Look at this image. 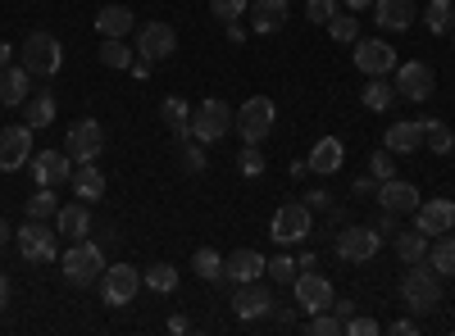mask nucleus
Returning a JSON list of instances; mask_svg holds the SVG:
<instances>
[{
    "mask_svg": "<svg viewBox=\"0 0 455 336\" xmlns=\"http://www.w3.org/2000/svg\"><path fill=\"white\" fill-rule=\"evenodd\" d=\"M60 269H64V282H68V286H83V291H87V286L100 282V273H105L109 264H105V250L83 237V241H73V246L60 254Z\"/></svg>",
    "mask_w": 455,
    "mask_h": 336,
    "instance_id": "f257e3e1",
    "label": "nucleus"
},
{
    "mask_svg": "<svg viewBox=\"0 0 455 336\" xmlns=\"http://www.w3.org/2000/svg\"><path fill=\"white\" fill-rule=\"evenodd\" d=\"M19 64L32 73V78H55V73L64 68V46H60V36L51 32H32L23 51H19Z\"/></svg>",
    "mask_w": 455,
    "mask_h": 336,
    "instance_id": "f03ea898",
    "label": "nucleus"
},
{
    "mask_svg": "<svg viewBox=\"0 0 455 336\" xmlns=\"http://www.w3.org/2000/svg\"><path fill=\"white\" fill-rule=\"evenodd\" d=\"M401 301L410 314H433L442 305V277L433 269H419V264H410L405 282H401Z\"/></svg>",
    "mask_w": 455,
    "mask_h": 336,
    "instance_id": "7ed1b4c3",
    "label": "nucleus"
},
{
    "mask_svg": "<svg viewBox=\"0 0 455 336\" xmlns=\"http://www.w3.org/2000/svg\"><path fill=\"white\" fill-rule=\"evenodd\" d=\"M55 228H46V218H28L23 228L14 232V246L19 254L28 259V264H51V259H60V246H55Z\"/></svg>",
    "mask_w": 455,
    "mask_h": 336,
    "instance_id": "20e7f679",
    "label": "nucleus"
},
{
    "mask_svg": "<svg viewBox=\"0 0 455 336\" xmlns=\"http://www.w3.org/2000/svg\"><path fill=\"white\" fill-rule=\"evenodd\" d=\"M274 119H278V109H274V100L269 96H251L242 109H237V119H233V128L242 132V141L246 145H259L264 137L274 132Z\"/></svg>",
    "mask_w": 455,
    "mask_h": 336,
    "instance_id": "39448f33",
    "label": "nucleus"
},
{
    "mask_svg": "<svg viewBox=\"0 0 455 336\" xmlns=\"http://www.w3.org/2000/svg\"><path fill=\"white\" fill-rule=\"evenodd\" d=\"M96 286H100V301H105L109 309H124V305L137 301V291H141L146 282H141V273H137L132 264H109Z\"/></svg>",
    "mask_w": 455,
    "mask_h": 336,
    "instance_id": "423d86ee",
    "label": "nucleus"
},
{
    "mask_svg": "<svg viewBox=\"0 0 455 336\" xmlns=\"http://www.w3.org/2000/svg\"><path fill=\"white\" fill-rule=\"evenodd\" d=\"M310 232H315V209H310L306 200H291V205H283V209L274 214V223H269V237H274L278 246L306 241Z\"/></svg>",
    "mask_w": 455,
    "mask_h": 336,
    "instance_id": "0eeeda50",
    "label": "nucleus"
},
{
    "mask_svg": "<svg viewBox=\"0 0 455 336\" xmlns=\"http://www.w3.org/2000/svg\"><path fill=\"white\" fill-rule=\"evenodd\" d=\"M332 250H337L341 264H369V259L383 250V232L378 228H347V232L332 237Z\"/></svg>",
    "mask_w": 455,
    "mask_h": 336,
    "instance_id": "6e6552de",
    "label": "nucleus"
},
{
    "mask_svg": "<svg viewBox=\"0 0 455 336\" xmlns=\"http://www.w3.org/2000/svg\"><path fill=\"white\" fill-rule=\"evenodd\" d=\"M233 109H228V100H201L196 109H192V137L196 141H223L228 137V128H233Z\"/></svg>",
    "mask_w": 455,
    "mask_h": 336,
    "instance_id": "1a4fd4ad",
    "label": "nucleus"
},
{
    "mask_svg": "<svg viewBox=\"0 0 455 336\" xmlns=\"http://www.w3.org/2000/svg\"><path fill=\"white\" fill-rule=\"evenodd\" d=\"M396 46L378 42V36H360L355 42V68L364 73V78H387V73H396Z\"/></svg>",
    "mask_w": 455,
    "mask_h": 336,
    "instance_id": "9d476101",
    "label": "nucleus"
},
{
    "mask_svg": "<svg viewBox=\"0 0 455 336\" xmlns=\"http://www.w3.org/2000/svg\"><path fill=\"white\" fill-rule=\"evenodd\" d=\"M64 151H68V160H78V164L100 160V151H105V128H100L96 119H78V123L68 128V137H64Z\"/></svg>",
    "mask_w": 455,
    "mask_h": 336,
    "instance_id": "9b49d317",
    "label": "nucleus"
},
{
    "mask_svg": "<svg viewBox=\"0 0 455 336\" xmlns=\"http://www.w3.org/2000/svg\"><path fill=\"white\" fill-rule=\"evenodd\" d=\"M291 291H296L300 314H323V309H332V301H337V291H332V282H328L323 273H296Z\"/></svg>",
    "mask_w": 455,
    "mask_h": 336,
    "instance_id": "f8f14e48",
    "label": "nucleus"
},
{
    "mask_svg": "<svg viewBox=\"0 0 455 336\" xmlns=\"http://www.w3.org/2000/svg\"><path fill=\"white\" fill-rule=\"evenodd\" d=\"M132 51L146 64H160V59H169L178 51V32L169 23H146V27H137V46Z\"/></svg>",
    "mask_w": 455,
    "mask_h": 336,
    "instance_id": "ddd939ff",
    "label": "nucleus"
},
{
    "mask_svg": "<svg viewBox=\"0 0 455 336\" xmlns=\"http://www.w3.org/2000/svg\"><path fill=\"white\" fill-rule=\"evenodd\" d=\"M233 314H237L242 323L269 318V314H274V295H269V286H264L259 277H255V282H237V291H233Z\"/></svg>",
    "mask_w": 455,
    "mask_h": 336,
    "instance_id": "4468645a",
    "label": "nucleus"
},
{
    "mask_svg": "<svg viewBox=\"0 0 455 336\" xmlns=\"http://www.w3.org/2000/svg\"><path fill=\"white\" fill-rule=\"evenodd\" d=\"M414 228H419L424 237H446V232H455V200H446V196L419 200V209H414Z\"/></svg>",
    "mask_w": 455,
    "mask_h": 336,
    "instance_id": "2eb2a0df",
    "label": "nucleus"
},
{
    "mask_svg": "<svg viewBox=\"0 0 455 336\" xmlns=\"http://www.w3.org/2000/svg\"><path fill=\"white\" fill-rule=\"evenodd\" d=\"M32 160V128L28 123H10L5 132H0V168L14 173Z\"/></svg>",
    "mask_w": 455,
    "mask_h": 336,
    "instance_id": "dca6fc26",
    "label": "nucleus"
},
{
    "mask_svg": "<svg viewBox=\"0 0 455 336\" xmlns=\"http://www.w3.org/2000/svg\"><path fill=\"white\" fill-rule=\"evenodd\" d=\"M396 96L405 100H428L433 96V68L424 59H410V64H396Z\"/></svg>",
    "mask_w": 455,
    "mask_h": 336,
    "instance_id": "f3484780",
    "label": "nucleus"
},
{
    "mask_svg": "<svg viewBox=\"0 0 455 336\" xmlns=\"http://www.w3.org/2000/svg\"><path fill=\"white\" fill-rule=\"evenodd\" d=\"M373 200L383 205L387 214H414L419 209V191H414L410 182H401V177H387V182H378V191H373Z\"/></svg>",
    "mask_w": 455,
    "mask_h": 336,
    "instance_id": "a211bd4d",
    "label": "nucleus"
},
{
    "mask_svg": "<svg viewBox=\"0 0 455 336\" xmlns=\"http://www.w3.org/2000/svg\"><path fill=\"white\" fill-rule=\"evenodd\" d=\"M28 168H32L36 186H60V182L73 177V160H68V151H42V155H32V160H28Z\"/></svg>",
    "mask_w": 455,
    "mask_h": 336,
    "instance_id": "6ab92c4d",
    "label": "nucleus"
},
{
    "mask_svg": "<svg viewBox=\"0 0 455 336\" xmlns=\"http://www.w3.org/2000/svg\"><path fill=\"white\" fill-rule=\"evenodd\" d=\"M264 269H269V259L255 254V250H233L223 259V277L228 282H255V277H264Z\"/></svg>",
    "mask_w": 455,
    "mask_h": 336,
    "instance_id": "aec40b11",
    "label": "nucleus"
},
{
    "mask_svg": "<svg viewBox=\"0 0 455 336\" xmlns=\"http://www.w3.org/2000/svg\"><path fill=\"white\" fill-rule=\"evenodd\" d=\"M55 232H60V237H73V241H83V237L92 232V209H87V200L60 205V209H55Z\"/></svg>",
    "mask_w": 455,
    "mask_h": 336,
    "instance_id": "412c9836",
    "label": "nucleus"
},
{
    "mask_svg": "<svg viewBox=\"0 0 455 336\" xmlns=\"http://www.w3.org/2000/svg\"><path fill=\"white\" fill-rule=\"evenodd\" d=\"M383 145L392 155H414L424 145V119H405V123H392L387 128V137H383Z\"/></svg>",
    "mask_w": 455,
    "mask_h": 336,
    "instance_id": "4be33fe9",
    "label": "nucleus"
},
{
    "mask_svg": "<svg viewBox=\"0 0 455 336\" xmlns=\"http://www.w3.org/2000/svg\"><path fill=\"white\" fill-rule=\"evenodd\" d=\"M287 5H291V0H251V27H255L259 36L283 32V23H287Z\"/></svg>",
    "mask_w": 455,
    "mask_h": 336,
    "instance_id": "5701e85b",
    "label": "nucleus"
},
{
    "mask_svg": "<svg viewBox=\"0 0 455 336\" xmlns=\"http://www.w3.org/2000/svg\"><path fill=\"white\" fill-rule=\"evenodd\" d=\"M28 82H32V73L23 68V64H5V68H0V105H5V109H19L23 100H28Z\"/></svg>",
    "mask_w": 455,
    "mask_h": 336,
    "instance_id": "b1692460",
    "label": "nucleus"
},
{
    "mask_svg": "<svg viewBox=\"0 0 455 336\" xmlns=\"http://www.w3.org/2000/svg\"><path fill=\"white\" fill-rule=\"evenodd\" d=\"M341 160H347V145H341L337 137H323V141H315V151L306 155L310 173H337V168H341Z\"/></svg>",
    "mask_w": 455,
    "mask_h": 336,
    "instance_id": "393cba45",
    "label": "nucleus"
},
{
    "mask_svg": "<svg viewBox=\"0 0 455 336\" xmlns=\"http://www.w3.org/2000/svg\"><path fill=\"white\" fill-rule=\"evenodd\" d=\"M373 19H378V27H387V32H405L410 19H414V5L410 0H373Z\"/></svg>",
    "mask_w": 455,
    "mask_h": 336,
    "instance_id": "a878e982",
    "label": "nucleus"
},
{
    "mask_svg": "<svg viewBox=\"0 0 455 336\" xmlns=\"http://www.w3.org/2000/svg\"><path fill=\"white\" fill-rule=\"evenodd\" d=\"M68 182H73V196H78V200H87V205L105 196V173H100L96 164H78Z\"/></svg>",
    "mask_w": 455,
    "mask_h": 336,
    "instance_id": "bb28decb",
    "label": "nucleus"
},
{
    "mask_svg": "<svg viewBox=\"0 0 455 336\" xmlns=\"http://www.w3.org/2000/svg\"><path fill=\"white\" fill-rule=\"evenodd\" d=\"M96 27H100V36H128L137 27V14L128 5H105L96 14Z\"/></svg>",
    "mask_w": 455,
    "mask_h": 336,
    "instance_id": "cd10ccee",
    "label": "nucleus"
},
{
    "mask_svg": "<svg viewBox=\"0 0 455 336\" xmlns=\"http://www.w3.org/2000/svg\"><path fill=\"white\" fill-rule=\"evenodd\" d=\"M160 119L173 128V137H178V141L192 137V109H187V100H182V96H164V105H160Z\"/></svg>",
    "mask_w": 455,
    "mask_h": 336,
    "instance_id": "c85d7f7f",
    "label": "nucleus"
},
{
    "mask_svg": "<svg viewBox=\"0 0 455 336\" xmlns=\"http://www.w3.org/2000/svg\"><path fill=\"white\" fill-rule=\"evenodd\" d=\"M360 105L373 109V114H387V109L396 105V87L387 78H369V87L360 91Z\"/></svg>",
    "mask_w": 455,
    "mask_h": 336,
    "instance_id": "c756f323",
    "label": "nucleus"
},
{
    "mask_svg": "<svg viewBox=\"0 0 455 336\" xmlns=\"http://www.w3.org/2000/svg\"><path fill=\"white\" fill-rule=\"evenodd\" d=\"M428 269L437 277H455V237L451 232L437 237V241H428Z\"/></svg>",
    "mask_w": 455,
    "mask_h": 336,
    "instance_id": "7c9ffc66",
    "label": "nucleus"
},
{
    "mask_svg": "<svg viewBox=\"0 0 455 336\" xmlns=\"http://www.w3.org/2000/svg\"><path fill=\"white\" fill-rule=\"evenodd\" d=\"M392 241H396V254L405 259V264H424V259H428V241H433V237H424L419 228H410V232H396Z\"/></svg>",
    "mask_w": 455,
    "mask_h": 336,
    "instance_id": "2f4dec72",
    "label": "nucleus"
},
{
    "mask_svg": "<svg viewBox=\"0 0 455 336\" xmlns=\"http://www.w3.org/2000/svg\"><path fill=\"white\" fill-rule=\"evenodd\" d=\"M23 123H28V128H51V123H55V96L42 91V96L23 100Z\"/></svg>",
    "mask_w": 455,
    "mask_h": 336,
    "instance_id": "473e14b6",
    "label": "nucleus"
},
{
    "mask_svg": "<svg viewBox=\"0 0 455 336\" xmlns=\"http://www.w3.org/2000/svg\"><path fill=\"white\" fill-rule=\"evenodd\" d=\"M424 145L433 155H451L455 151V128L442 119H424Z\"/></svg>",
    "mask_w": 455,
    "mask_h": 336,
    "instance_id": "72a5a7b5",
    "label": "nucleus"
},
{
    "mask_svg": "<svg viewBox=\"0 0 455 336\" xmlns=\"http://www.w3.org/2000/svg\"><path fill=\"white\" fill-rule=\"evenodd\" d=\"M424 23L433 36H446L455 27V0H433V5L424 10Z\"/></svg>",
    "mask_w": 455,
    "mask_h": 336,
    "instance_id": "f704fd0d",
    "label": "nucleus"
},
{
    "mask_svg": "<svg viewBox=\"0 0 455 336\" xmlns=\"http://www.w3.org/2000/svg\"><path fill=\"white\" fill-rule=\"evenodd\" d=\"M192 273H196L201 282H219V277H223V254L210 250V246H201V250L192 254Z\"/></svg>",
    "mask_w": 455,
    "mask_h": 336,
    "instance_id": "c9c22d12",
    "label": "nucleus"
},
{
    "mask_svg": "<svg viewBox=\"0 0 455 336\" xmlns=\"http://www.w3.org/2000/svg\"><path fill=\"white\" fill-rule=\"evenodd\" d=\"M141 282L156 291V295H173V291H178V269H173V264H150V269L141 273Z\"/></svg>",
    "mask_w": 455,
    "mask_h": 336,
    "instance_id": "e433bc0d",
    "label": "nucleus"
},
{
    "mask_svg": "<svg viewBox=\"0 0 455 336\" xmlns=\"http://www.w3.org/2000/svg\"><path fill=\"white\" fill-rule=\"evenodd\" d=\"M100 64L105 68H132V51L124 46V36H105V42H100Z\"/></svg>",
    "mask_w": 455,
    "mask_h": 336,
    "instance_id": "4c0bfd02",
    "label": "nucleus"
},
{
    "mask_svg": "<svg viewBox=\"0 0 455 336\" xmlns=\"http://www.w3.org/2000/svg\"><path fill=\"white\" fill-rule=\"evenodd\" d=\"M341 327H347V318H341L337 309L310 314V323H306V332H310V336H341Z\"/></svg>",
    "mask_w": 455,
    "mask_h": 336,
    "instance_id": "58836bf2",
    "label": "nucleus"
},
{
    "mask_svg": "<svg viewBox=\"0 0 455 336\" xmlns=\"http://www.w3.org/2000/svg\"><path fill=\"white\" fill-rule=\"evenodd\" d=\"M328 32H332V42H347V46L360 42V23H355V14H332V19H328Z\"/></svg>",
    "mask_w": 455,
    "mask_h": 336,
    "instance_id": "ea45409f",
    "label": "nucleus"
},
{
    "mask_svg": "<svg viewBox=\"0 0 455 336\" xmlns=\"http://www.w3.org/2000/svg\"><path fill=\"white\" fill-rule=\"evenodd\" d=\"M60 209L55 186H36V196H28V218H51Z\"/></svg>",
    "mask_w": 455,
    "mask_h": 336,
    "instance_id": "a19ab883",
    "label": "nucleus"
},
{
    "mask_svg": "<svg viewBox=\"0 0 455 336\" xmlns=\"http://www.w3.org/2000/svg\"><path fill=\"white\" fill-rule=\"evenodd\" d=\"M369 177H373V182H387V177H396V155L387 151V145L369 155Z\"/></svg>",
    "mask_w": 455,
    "mask_h": 336,
    "instance_id": "79ce46f5",
    "label": "nucleus"
},
{
    "mask_svg": "<svg viewBox=\"0 0 455 336\" xmlns=\"http://www.w3.org/2000/svg\"><path fill=\"white\" fill-rule=\"evenodd\" d=\"M264 273H269L274 282H283V286H291V282H296V259H287V254H274V259H269V269H264Z\"/></svg>",
    "mask_w": 455,
    "mask_h": 336,
    "instance_id": "37998d69",
    "label": "nucleus"
},
{
    "mask_svg": "<svg viewBox=\"0 0 455 336\" xmlns=\"http://www.w3.org/2000/svg\"><path fill=\"white\" fill-rule=\"evenodd\" d=\"M246 10H251V0H210V14H219L223 23L228 19H242Z\"/></svg>",
    "mask_w": 455,
    "mask_h": 336,
    "instance_id": "c03bdc74",
    "label": "nucleus"
},
{
    "mask_svg": "<svg viewBox=\"0 0 455 336\" xmlns=\"http://www.w3.org/2000/svg\"><path fill=\"white\" fill-rule=\"evenodd\" d=\"M332 14H337V0H306V19H310V23L328 27Z\"/></svg>",
    "mask_w": 455,
    "mask_h": 336,
    "instance_id": "a18cd8bd",
    "label": "nucleus"
},
{
    "mask_svg": "<svg viewBox=\"0 0 455 336\" xmlns=\"http://www.w3.org/2000/svg\"><path fill=\"white\" fill-rule=\"evenodd\" d=\"M205 151H201V145H192V141H182V168L187 173H205Z\"/></svg>",
    "mask_w": 455,
    "mask_h": 336,
    "instance_id": "49530a36",
    "label": "nucleus"
},
{
    "mask_svg": "<svg viewBox=\"0 0 455 336\" xmlns=\"http://www.w3.org/2000/svg\"><path fill=\"white\" fill-rule=\"evenodd\" d=\"M383 327H378V318H347V327H341V336H378Z\"/></svg>",
    "mask_w": 455,
    "mask_h": 336,
    "instance_id": "de8ad7c7",
    "label": "nucleus"
},
{
    "mask_svg": "<svg viewBox=\"0 0 455 336\" xmlns=\"http://www.w3.org/2000/svg\"><path fill=\"white\" fill-rule=\"evenodd\" d=\"M237 160H242V173H246V177H259V173H264V155L255 151V145H246Z\"/></svg>",
    "mask_w": 455,
    "mask_h": 336,
    "instance_id": "09e8293b",
    "label": "nucleus"
},
{
    "mask_svg": "<svg viewBox=\"0 0 455 336\" xmlns=\"http://www.w3.org/2000/svg\"><path fill=\"white\" fill-rule=\"evenodd\" d=\"M306 205H310V209H323V214H332V209H337L328 191H306Z\"/></svg>",
    "mask_w": 455,
    "mask_h": 336,
    "instance_id": "8fccbe9b",
    "label": "nucleus"
},
{
    "mask_svg": "<svg viewBox=\"0 0 455 336\" xmlns=\"http://www.w3.org/2000/svg\"><path fill=\"white\" fill-rule=\"evenodd\" d=\"M387 332H392V336H414L419 327H414V318H396V323H392Z\"/></svg>",
    "mask_w": 455,
    "mask_h": 336,
    "instance_id": "3c124183",
    "label": "nucleus"
},
{
    "mask_svg": "<svg viewBox=\"0 0 455 336\" xmlns=\"http://www.w3.org/2000/svg\"><path fill=\"white\" fill-rule=\"evenodd\" d=\"M378 232H383V237H396V214L383 209V223H378Z\"/></svg>",
    "mask_w": 455,
    "mask_h": 336,
    "instance_id": "603ef678",
    "label": "nucleus"
},
{
    "mask_svg": "<svg viewBox=\"0 0 455 336\" xmlns=\"http://www.w3.org/2000/svg\"><path fill=\"white\" fill-rule=\"evenodd\" d=\"M228 42H246V27L237 19H228Z\"/></svg>",
    "mask_w": 455,
    "mask_h": 336,
    "instance_id": "864d4df0",
    "label": "nucleus"
},
{
    "mask_svg": "<svg viewBox=\"0 0 455 336\" xmlns=\"http://www.w3.org/2000/svg\"><path fill=\"white\" fill-rule=\"evenodd\" d=\"M0 309H10V277L0 273Z\"/></svg>",
    "mask_w": 455,
    "mask_h": 336,
    "instance_id": "5fc2aeb1",
    "label": "nucleus"
},
{
    "mask_svg": "<svg viewBox=\"0 0 455 336\" xmlns=\"http://www.w3.org/2000/svg\"><path fill=\"white\" fill-rule=\"evenodd\" d=\"M369 191H378L373 177H355V196H369Z\"/></svg>",
    "mask_w": 455,
    "mask_h": 336,
    "instance_id": "6e6d98bb",
    "label": "nucleus"
},
{
    "mask_svg": "<svg viewBox=\"0 0 455 336\" xmlns=\"http://www.w3.org/2000/svg\"><path fill=\"white\" fill-rule=\"evenodd\" d=\"M169 332H173V336H182V332H187V318H182V314H173V318H169Z\"/></svg>",
    "mask_w": 455,
    "mask_h": 336,
    "instance_id": "4d7b16f0",
    "label": "nucleus"
},
{
    "mask_svg": "<svg viewBox=\"0 0 455 336\" xmlns=\"http://www.w3.org/2000/svg\"><path fill=\"white\" fill-rule=\"evenodd\" d=\"M132 78H150V64L146 59H132Z\"/></svg>",
    "mask_w": 455,
    "mask_h": 336,
    "instance_id": "13d9d810",
    "label": "nucleus"
},
{
    "mask_svg": "<svg viewBox=\"0 0 455 336\" xmlns=\"http://www.w3.org/2000/svg\"><path fill=\"white\" fill-rule=\"evenodd\" d=\"M341 5H347V10H355V14H360V10H369V5H373V0H341Z\"/></svg>",
    "mask_w": 455,
    "mask_h": 336,
    "instance_id": "bf43d9fd",
    "label": "nucleus"
},
{
    "mask_svg": "<svg viewBox=\"0 0 455 336\" xmlns=\"http://www.w3.org/2000/svg\"><path fill=\"white\" fill-rule=\"evenodd\" d=\"M10 64V42H0V68Z\"/></svg>",
    "mask_w": 455,
    "mask_h": 336,
    "instance_id": "052dcab7",
    "label": "nucleus"
},
{
    "mask_svg": "<svg viewBox=\"0 0 455 336\" xmlns=\"http://www.w3.org/2000/svg\"><path fill=\"white\" fill-rule=\"evenodd\" d=\"M5 241H10V228H5V218H0V250H5Z\"/></svg>",
    "mask_w": 455,
    "mask_h": 336,
    "instance_id": "680f3d73",
    "label": "nucleus"
},
{
    "mask_svg": "<svg viewBox=\"0 0 455 336\" xmlns=\"http://www.w3.org/2000/svg\"><path fill=\"white\" fill-rule=\"evenodd\" d=\"M451 46H455V27H451Z\"/></svg>",
    "mask_w": 455,
    "mask_h": 336,
    "instance_id": "e2e57ef3",
    "label": "nucleus"
}]
</instances>
